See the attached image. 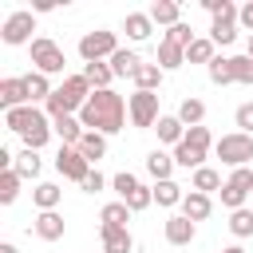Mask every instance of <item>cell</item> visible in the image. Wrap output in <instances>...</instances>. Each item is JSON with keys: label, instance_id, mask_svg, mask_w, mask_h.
I'll use <instances>...</instances> for the list:
<instances>
[{"label": "cell", "instance_id": "obj_18", "mask_svg": "<svg viewBox=\"0 0 253 253\" xmlns=\"http://www.w3.org/2000/svg\"><path fill=\"white\" fill-rule=\"evenodd\" d=\"M154 130H158V142H174V146H178V142L186 138V126H182L178 115H162V119L154 123Z\"/></svg>", "mask_w": 253, "mask_h": 253}, {"label": "cell", "instance_id": "obj_36", "mask_svg": "<svg viewBox=\"0 0 253 253\" xmlns=\"http://www.w3.org/2000/svg\"><path fill=\"white\" fill-rule=\"evenodd\" d=\"M202 8H206L213 20H237V16H241V8H237L233 0H202Z\"/></svg>", "mask_w": 253, "mask_h": 253}, {"label": "cell", "instance_id": "obj_19", "mask_svg": "<svg viewBox=\"0 0 253 253\" xmlns=\"http://www.w3.org/2000/svg\"><path fill=\"white\" fill-rule=\"evenodd\" d=\"M79 154L95 166L103 154H107V134H95V130H83V138H79Z\"/></svg>", "mask_w": 253, "mask_h": 253}, {"label": "cell", "instance_id": "obj_23", "mask_svg": "<svg viewBox=\"0 0 253 253\" xmlns=\"http://www.w3.org/2000/svg\"><path fill=\"white\" fill-rule=\"evenodd\" d=\"M174 162L178 166H186V170H202V162H206V150L202 146H190L186 138L174 146Z\"/></svg>", "mask_w": 253, "mask_h": 253}, {"label": "cell", "instance_id": "obj_47", "mask_svg": "<svg viewBox=\"0 0 253 253\" xmlns=\"http://www.w3.org/2000/svg\"><path fill=\"white\" fill-rule=\"evenodd\" d=\"M103 186H107V178H103V174H99V170H91V174H87V178H83V190H87V194H99V190H103Z\"/></svg>", "mask_w": 253, "mask_h": 253}, {"label": "cell", "instance_id": "obj_31", "mask_svg": "<svg viewBox=\"0 0 253 253\" xmlns=\"http://www.w3.org/2000/svg\"><path fill=\"white\" fill-rule=\"evenodd\" d=\"M134 87H138V91H158V87H162V67H158V63H142L138 75H134Z\"/></svg>", "mask_w": 253, "mask_h": 253}, {"label": "cell", "instance_id": "obj_32", "mask_svg": "<svg viewBox=\"0 0 253 253\" xmlns=\"http://www.w3.org/2000/svg\"><path fill=\"white\" fill-rule=\"evenodd\" d=\"M24 79H28V95H32V107H36V103H47V99H51V91H55V87L47 83V75L32 71V75H24Z\"/></svg>", "mask_w": 253, "mask_h": 253}, {"label": "cell", "instance_id": "obj_22", "mask_svg": "<svg viewBox=\"0 0 253 253\" xmlns=\"http://www.w3.org/2000/svg\"><path fill=\"white\" fill-rule=\"evenodd\" d=\"M182 63H186V47L162 40V43H158V67H162V71H178Z\"/></svg>", "mask_w": 253, "mask_h": 253}, {"label": "cell", "instance_id": "obj_42", "mask_svg": "<svg viewBox=\"0 0 253 253\" xmlns=\"http://www.w3.org/2000/svg\"><path fill=\"white\" fill-rule=\"evenodd\" d=\"M162 40H170V43H178V47H190L198 36H194V28H190V24H174V28H170Z\"/></svg>", "mask_w": 253, "mask_h": 253}, {"label": "cell", "instance_id": "obj_28", "mask_svg": "<svg viewBox=\"0 0 253 253\" xmlns=\"http://www.w3.org/2000/svg\"><path fill=\"white\" fill-rule=\"evenodd\" d=\"M59 198H63V190H59L55 182H40V186L32 190V202L40 206V213H43V210H55V206H59Z\"/></svg>", "mask_w": 253, "mask_h": 253}, {"label": "cell", "instance_id": "obj_21", "mask_svg": "<svg viewBox=\"0 0 253 253\" xmlns=\"http://www.w3.org/2000/svg\"><path fill=\"white\" fill-rule=\"evenodd\" d=\"M36 233H40L43 241H59V237H63V217H59L55 210H43V213L36 217Z\"/></svg>", "mask_w": 253, "mask_h": 253}, {"label": "cell", "instance_id": "obj_14", "mask_svg": "<svg viewBox=\"0 0 253 253\" xmlns=\"http://www.w3.org/2000/svg\"><path fill=\"white\" fill-rule=\"evenodd\" d=\"M210 210H213L210 194H198V190H190V194L182 198V217H190V221H206V217H210Z\"/></svg>", "mask_w": 253, "mask_h": 253}, {"label": "cell", "instance_id": "obj_30", "mask_svg": "<svg viewBox=\"0 0 253 253\" xmlns=\"http://www.w3.org/2000/svg\"><path fill=\"white\" fill-rule=\"evenodd\" d=\"M213 47H217L213 40H194V43L186 47V63H206V67H210V63L217 59V55H213Z\"/></svg>", "mask_w": 253, "mask_h": 253}, {"label": "cell", "instance_id": "obj_8", "mask_svg": "<svg viewBox=\"0 0 253 253\" xmlns=\"http://www.w3.org/2000/svg\"><path fill=\"white\" fill-rule=\"evenodd\" d=\"M32 32H36V16L28 12V8H20V12H12L8 20H4V28H0V40L4 43H28L32 40Z\"/></svg>", "mask_w": 253, "mask_h": 253}, {"label": "cell", "instance_id": "obj_37", "mask_svg": "<svg viewBox=\"0 0 253 253\" xmlns=\"http://www.w3.org/2000/svg\"><path fill=\"white\" fill-rule=\"evenodd\" d=\"M210 40L213 43H233L237 40V20H213V28H210Z\"/></svg>", "mask_w": 253, "mask_h": 253}, {"label": "cell", "instance_id": "obj_17", "mask_svg": "<svg viewBox=\"0 0 253 253\" xmlns=\"http://www.w3.org/2000/svg\"><path fill=\"white\" fill-rule=\"evenodd\" d=\"M99 229H126V221H130V210H126V202H107L103 206V213H99Z\"/></svg>", "mask_w": 253, "mask_h": 253}, {"label": "cell", "instance_id": "obj_25", "mask_svg": "<svg viewBox=\"0 0 253 253\" xmlns=\"http://www.w3.org/2000/svg\"><path fill=\"white\" fill-rule=\"evenodd\" d=\"M178 16H182V8H178L174 0H154V4H150V20H154V24H166V28H174V24H182Z\"/></svg>", "mask_w": 253, "mask_h": 253}, {"label": "cell", "instance_id": "obj_39", "mask_svg": "<svg viewBox=\"0 0 253 253\" xmlns=\"http://www.w3.org/2000/svg\"><path fill=\"white\" fill-rule=\"evenodd\" d=\"M210 79H213L217 87H225V83H233V59H225V55H217V59L210 63Z\"/></svg>", "mask_w": 253, "mask_h": 253}, {"label": "cell", "instance_id": "obj_24", "mask_svg": "<svg viewBox=\"0 0 253 253\" xmlns=\"http://www.w3.org/2000/svg\"><path fill=\"white\" fill-rule=\"evenodd\" d=\"M103 233V253H130L134 249V237L126 229H99Z\"/></svg>", "mask_w": 253, "mask_h": 253}, {"label": "cell", "instance_id": "obj_16", "mask_svg": "<svg viewBox=\"0 0 253 253\" xmlns=\"http://www.w3.org/2000/svg\"><path fill=\"white\" fill-rule=\"evenodd\" d=\"M123 32H126L134 43L150 40V32H154V20H150V12H130V16H126V24H123Z\"/></svg>", "mask_w": 253, "mask_h": 253}, {"label": "cell", "instance_id": "obj_46", "mask_svg": "<svg viewBox=\"0 0 253 253\" xmlns=\"http://www.w3.org/2000/svg\"><path fill=\"white\" fill-rule=\"evenodd\" d=\"M233 119H237V126H241V134H253V103H241Z\"/></svg>", "mask_w": 253, "mask_h": 253}, {"label": "cell", "instance_id": "obj_7", "mask_svg": "<svg viewBox=\"0 0 253 253\" xmlns=\"http://www.w3.org/2000/svg\"><path fill=\"white\" fill-rule=\"evenodd\" d=\"M126 111H130V123L134 126H154L162 115H158V91H134L126 99Z\"/></svg>", "mask_w": 253, "mask_h": 253}, {"label": "cell", "instance_id": "obj_29", "mask_svg": "<svg viewBox=\"0 0 253 253\" xmlns=\"http://www.w3.org/2000/svg\"><path fill=\"white\" fill-rule=\"evenodd\" d=\"M221 186H225V182H221L217 170H210V166L194 170V186H190V190H198V194H213V190H217V194H221Z\"/></svg>", "mask_w": 253, "mask_h": 253}, {"label": "cell", "instance_id": "obj_11", "mask_svg": "<svg viewBox=\"0 0 253 253\" xmlns=\"http://www.w3.org/2000/svg\"><path fill=\"white\" fill-rule=\"evenodd\" d=\"M0 103H4V111L28 107V103H32V95H28V79H4V83H0Z\"/></svg>", "mask_w": 253, "mask_h": 253}, {"label": "cell", "instance_id": "obj_20", "mask_svg": "<svg viewBox=\"0 0 253 253\" xmlns=\"http://www.w3.org/2000/svg\"><path fill=\"white\" fill-rule=\"evenodd\" d=\"M174 166H178V162H174L170 154H162V150H150V154H146V170H150L154 182H170Z\"/></svg>", "mask_w": 253, "mask_h": 253}, {"label": "cell", "instance_id": "obj_4", "mask_svg": "<svg viewBox=\"0 0 253 253\" xmlns=\"http://www.w3.org/2000/svg\"><path fill=\"white\" fill-rule=\"evenodd\" d=\"M119 51V40H115V32H83V40H79V55H83V63H103V59H111Z\"/></svg>", "mask_w": 253, "mask_h": 253}, {"label": "cell", "instance_id": "obj_35", "mask_svg": "<svg viewBox=\"0 0 253 253\" xmlns=\"http://www.w3.org/2000/svg\"><path fill=\"white\" fill-rule=\"evenodd\" d=\"M229 233H233V237H253V210H249V206L229 213Z\"/></svg>", "mask_w": 253, "mask_h": 253}, {"label": "cell", "instance_id": "obj_5", "mask_svg": "<svg viewBox=\"0 0 253 253\" xmlns=\"http://www.w3.org/2000/svg\"><path fill=\"white\" fill-rule=\"evenodd\" d=\"M32 63H36V71H40V75H59L67 59H63V47H59L55 40L36 36V40H32Z\"/></svg>", "mask_w": 253, "mask_h": 253}, {"label": "cell", "instance_id": "obj_41", "mask_svg": "<svg viewBox=\"0 0 253 253\" xmlns=\"http://www.w3.org/2000/svg\"><path fill=\"white\" fill-rule=\"evenodd\" d=\"M111 186H115V194H119V198L126 202V198H130V194H134V190H138L142 182H138L134 174H126V170H123V174H115V178H111Z\"/></svg>", "mask_w": 253, "mask_h": 253}, {"label": "cell", "instance_id": "obj_10", "mask_svg": "<svg viewBox=\"0 0 253 253\" xmlns=\"http://www.w3.org/2000/svg\"><path fill=\"white\" fill-rule=\"evenodd\" d=\"M40 123H47V115L40 111V107H16V111H4V126L8 130H16V134H28V130H36Z\"/></svg>", "mask_w": 253, "mask_h": 253}, {"label": "cell", "instance_id": "obj_15", "mask_svg": "<svg viewBox=\"0 0 253 253\" xmlns=\"http://www.w3.org/2000/svg\"><path fill=\"white\" fill-rule=\"evenodd\" d=\"M194 233H198V229H194L190 217H182V213H178V217H166V241H170V245H190Z\"/></svg>", "mask_w": 253, "mask_h": 253}, {"label": "cell", "instance_id": "obj_27", "mask_svg": "<svg viewBox=\"0 0 253 253\" xmlns=\"http://www.w3.org/2000/svg\"><path fill=\"white\" fill-rule=\"evenodd\" d=\"M178 119H182V126L190 130V126H202V119H206V103L202 99H182V107H178Z\"/></svg>", "mask_w": 253, "mask_h": 253}, {"label": "cell", "instance_id": "obj_45", "mask_svg": "<svg viewBox=\"0 0 253 253\" xmlns=\"http://www.w3.org/2000/svg\"><path fill=\"white\" fill-rule=\"evenodd\" d=\"M186 142H190V146L210 150V142H213V138H210V130H206V126H190V130H186Z\"/></svg>", "mask_w": 253, "mask_h": 253}, {"label": "cell", "instance_id": "obj_9", "mask_svg": "<svg viewBox=\"0 0 253 253\" xmlns=\"http://www.w3.org/2000/svg\"><path fill=\"white\" fill-rule=\"evenodd\" d=\"M55 170H59L63 178H71V182H79V186H83V178H87L95 166L79 154V146H59V154H55Z\"/></svg>", "mask_w": 253, "mask_h": 253}, {"label": "cell", "instance_id": "obj_43", "mask_svg": "<svg viewBox=\"0 0 253 253\" xmlns=\"http://www.w3.org/2000/svg\"><path fill=\"white\" fill-rule=\"evenodd\" d=\"M233 83H249L253 87V59L249 55H233Z\"/></svg>", "mask_w": 253, "mask_h": 253}, {"label": "cell", "instance_id": "obj_38", "mask_svg": "<svg viewBox=\"0 0 253 253\" xmlns=\"http://www.w3.org/2000/svg\"><path fill=\"white\" fill-rule=\"evenodd\" d=\"M20 182H24V178H20L16 170H4V174H0V202H4V206H12V202H16Z\"/></svg>", "mask_w": 253, "mask_h": 253}, {"label": "cell", "instance_id": "obj_1", "mask_svg": "<svg viewBox=\"0 0 253 253\" xmlns=\"http://www.w3.org/2000/svg\"><path fill=\"white\" fill-rule=\"evenodd\" d=\"M79 123L83 130H95V134H119L123 123H126V103L123 95H115L111 87L107 91H95L87 99V107L79 111Z\"/></svg>", "mask_w": 253, "mask_h": 253}, {"label": "cell", "instance_id": "obj_26", "mask_svg": "<svg viewBox=\"0 0 253 253\" xmlns=\"http://www.w3.org/2000/svg\"><path fill=\"white\" fill-rule=\"evenodd\" d=\"M83 79H87L95 91H107L111 79H115V71H111V63H83Z\"/></svg>", "mask_w": 253, "mask_h": 253}, {"label": "cell", "instance_id": "obj_6", "mask_svg": "<svg viewBox=\"0 0 253 253\" xmlns=\"http://www.w3.org/2000/svg\"><path fill=\"white\" fill-rule=\"evenodd\" d=\"M217 158L225 162V166H245L249 158H253V134H241V130H233V134H221L217 138Z\"/></svg>", "mask_w": 253, "mask_h": 253}, {"label": "cell", "instance_id": "obj_44", "mask_svg": "<svg viewBox=\"0 0 253 253\" xmlns=\"http://www.w3.org/2000/svg\"><path fill=\"white\" fill-rule=\"evenodd\" d=\"M150 202H154V190H150V186H138V190L126 198V210H130V213H138V210H146Z\"/></svg>", "mask_w": 253, "mask_h": 253}, {"label": "cell", "instance_id": "obj_3", "mask_svg": "<svg viewBox=\"0 0 253 253\" xmlns=\"http://www.w3.org/2000/svg\"><path fill=\"white\" fill-rule=\"evenodd\" d=\"M253 194V170L249 166H237L229 178H225V186H221V206L233 213V210H245V198Z\"/></svg>", "mask_w": 253, "mask_h": 253}, {"label": "cell", "instance_id": "obj_33", "mask_svg": "<svg viewBox=\"0 0 253 253\" xmlns=\"http://www.w3.org/2000/svg\"><path fill=\"white\" fill-rule=\"evenodd\" d=\"M20 178H40V170H43V162H40V150H20V158H16V166H12Z\"/></svg>", "mask_w": 253, "mask_h": 253}, {"label": "cell", "instance_id": "obj_50", "mask_svg": "<svg viewBox=\"0 0 253 253\" xmlns=\"http://www.w3.org/2000/svg\"><path fill=\"white\" fill-rule=\"evenodd\" d=\"M245 55H249V59H253V36H249V43H245Z\"/></svg>", "mask_w": 253, "mask_h": 253}, {"label": "cell", "instance_id": "obj_40", "mask_svg": "<svg viewBox=\"0 0 253 253\" xmlns=\"http://www.w3.org/2000/svg\"><path fill=\"white\" fill-rule=\"evenodd\" d=\"M24 138V150H40L47 138H51V123H40L36 130H28V134H20Z\"/></svg>", "mask_w": 253, "mask_h": 253}, {"label": "cell", "instance_id": "obj_48", "mask_svg": "<svg viewBox=\"0 0 253 253\" xmlns=\"http://www.w3.org/2000/svg\"><path fill=\"white\" fill-rule=\"evenodd\" d=\"M237 24H241V28H249V36H253V0H249V4L241 8V16H237Z\"/></svg>", "mask_w": 253, "mask_h": 253}, {"label": "cell", "instance_id": "obj_51", "mask_svg": "<svg viewBox=\"0 0 253 253\" xmlns=\"http://www.w3.org/2000/svg\"><path fill=\"white\" fill-rule=\"evenodd\" d=\"M221 253H245V249H241V245H229V249H221Z\"/></svg>", "mask_w": 253, "mask_h": 253}, {"label": "cell", "instance_id": "obj_13", "mask_svg": "<svg viewBox=\"0 0 253 253\" xmlns=\"http://www.w3.org/2000/svg\"><path fill=\"white\" fill-rule=\"evenodd\" d=\"M51 130L59 134V142H63V146H79V138H83V123H79V115L51 119Z\"/></svg>", "mask_w": 253, "mask_h": 253}, {"label": "cell", "instance_id": "obj_12", "mask_svg": "<svg viewBox=\"0 0 253 253\" xmlns=\"http://www.w3.org/2000/svg\"><path fill=\"white\" fill-rule=\"evenodd\" d=\"M138 67H142V59H138V51H130V47H119V51L111 55V71H115L119 79H134Z\"/></svg>", "mask_w": 253, "mask_h": 253}, {"label": "cell", "instance_id": "obj_34", "mask_svg": "<svg viewBox=\"0 0 253 253\" xmlns=\"http://www.w3.org/2000/svg\"><path fill=\"white\" fill-rule=\"evenodd\" d=\"M182 198H186V194H182V186H178L174 178L154 186V202H158V206H166V210H170V206H182Z\"/></svg>", "mask_w": 253, "mask_h": 253}, {"label": "cell", "instance_id": "obj_49", "mask_svg": "<svg viewBox=\"0 0 253 253\" xmlns=\"http://www.w3.org/2000/svg\"><path fill=\"white\" fill-rule=\"evenodd\" d=\"M0 253H20V249H16L12 241H0Z\"/></svg>", "mask_w": 253, "mask_h": 253}, {"label": "cell", "instance_id": "obj_2", "mask_svg": "<svg viewBox=\"0 0 253 253\" xmlns=\"http://www.w3.org/2000/svg\"><path fill=\"white\" fill-rule=\"evenodd\" d=\"M95 95V87L83 79V75H67L63 79V87H55L51 91V99L43 103V115H51V119H63V115H75V111H83L87 107V99Z\"/></svg>", "mask_w": 253, "mask_h": 253}]
</instances>
